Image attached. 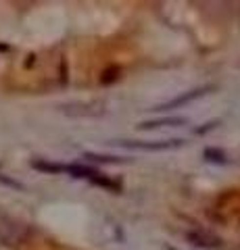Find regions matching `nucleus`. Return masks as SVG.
<instances>
[{"label":"nucleus","instance_id":"4","mask_svg":"<svg viewBox=\"0 0 240 250\" xmlns=\"http://www.w3.org/2000/svg\"><path fill=\"white\" fill-rule=\"evenodd\" d=\"M188 123L186 117H163V119H154V121H142L136 127L144 131V129H157V127H182Z\"/></svg>","mask_w":240,"mask_h":250},{"label":"nucleus","instance_id":"9","mask_svg":"<svg viewBox=\"0 0 240 250\" xmlns=\"http://www.w3.org/2000/svg\"><path fill=\"white\" fill-rule=\"evenodd\" d=\"M205 159L207 161H211V163H228V156L223 154L221 150H218V148H207L205 150Z\"/></svg>","mask_w":240,"mask_h":250},{"label":"nucleus","instance_id":"8","mask_svg":"<svg viewBox=\"0 0 240 250\" xmlns=\"http://www.w3.org/2000/svg\"><path fill=\"white\" fill-rule=\"evenodd\" d=\"M34 167L40 169V171H48V173H67V165H55V163L34 161Z\"/></svg>","mask_w":240,"mask_h":250},{"label":"nucleus","instance_id":"10","mask_svg":"<svg viewBox=\"0 0 240 250\" xmlns=\"http://www.w3.org/2000/svg\"><path fill=\"white\" fill-rule=\"evenodd\" d=\"M219 125V119H215V121H209V123H205V127H198V129H195V134H207L209 129H215Z\"/></svg>","mask_w":240,"mask_h":250},{"label":"nucleus","instance_id":"6","mask_svg":"<svg viewBox=\"0 0 240 250\" xmlns=\"http://www.w3.org/2000/svg\"><path fill=\"white\" fill-rule=\"evenodd\" d=\"M84 159H88L92 163H111V165H119V163H123L121 156H107V154H94V152H86Z\"/></svg>","mask_w":240,"mask_h":250},{"label":"nucleus","instance_id":"2","mask_svg":"<svg viewBox=\"0 0 240 250\" xmlns=\"http://www.w3.org/2000/svg\"><path fill=\"white\" fill-rule=\"evenodd\" d=\"M213 90H215V85H211V83L200 85V88H195V90H190V92H184V94H180V96H175V98H172V100H167V103H163V104L153 106L151 111H157V113H161V111H172V108H180V106H184V104L192 103V100L203 98L205 94L213 92Z\"/></svg>","mask_w":240,"mask_h":250},{"label":"nucleus","instance_id":"11","mask_svg":"<svg viewBox=\"0 0 240 250\" xmlns=\"http://www.w3.org/2000/svg\"><path fill=\"white\" fill-rule=\"evenodd\" d=\"M0 182H4V184H9V186H13V188H21L17 182H13V179H6V177H2V173H0Z\"/></svg>","mask_w":240,"mask_h":250},{"label":"nucleus","instance_id":"7","mask_svg":"<svg viewBox=\"0 0 240 250\" xmlns=\"http://www.w3.org/2000/svg\"><path fill=\"white\" fill-rule=\"evenodd\" d=\"M92 184H96V186H103V188H107V190H113V192H119L121 190V186L117 184V182H113V179H109V177H105V175H100V173H96L94 177L90 179Z\"/></svg>","mask_w":240,"mask_h":250},{"label":"nucleus","instance_id":"5","mask_svg":"<svg viewBox=\"0 0 240 250\" xmlns=\"http://www.w3.org/2000/svg\"><path fill=\"white\" fill-rule=\"evenodd\" d=\"M186 240H188L190 244L200 246V248H207V250H211V248H219V246H221L218 238L207 236V233H203V231H188V233H186Z\"/></svg>","mask_w":240,"mask_h":250},{"label":"nucleus","instance_id":"1","mask_svg":"<svg viewBox=\"0 0 240 250\" xmlns=\"http://www.w3.org/2000/svg\"><path fill=\"white\" fill-rule=\"evenodd\" d=\"M109 146L130 148V150H149V152H161V150H175L184 146V140H151V142H140V140H109Z\"/></svg>","mask_w":240,"mask_h":250},{"label":"nucleus","instance_id":"3","mask_svg":"<svg viewBox=\"0 0 240 250\" xmlns=\"http://www.w3.org/2000/svg\"><path fill=\"white\" fill-rule=\"evenodd\" d=\"M61 113H65L69 117H100L105 115V103L94 100V103H69L61 104Z\"/></svg>","mask_w":240,"mask_h":250},{"label":"nucleus","instance_id":"12","mask_svg":"<svg viewBox=\"0 0 240 250\" xmlns=\"http://www.w3.org/2000/svg\"><path fill=\"white\" fill-rule=\"evenodd\" d=\"M167 250H175V248L174 246H167Z\"/></svg>","mask_w":240,"mask_h":250}]
</instances>
